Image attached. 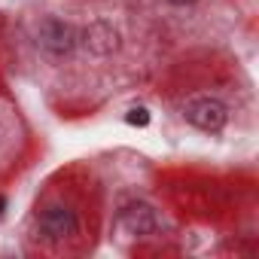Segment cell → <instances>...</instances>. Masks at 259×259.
Segmentation results:
<instances>
[{"label":"cell","instance_id":"obj_7","mask_svg":"<svg viewBox=\"0 0 259 259\" xmlns=\"http://www.w3.org/2000/svg\"><path fill=\"white\" fill-rule=\"evenodd\" d=\"M168 4H174V7H189V4H195V0H168Z\"/></svg>","mask_w":259,"mask_h":259},{"label":"cell","instance_id":"obj_2","mask_svg":"<svg viewBox=\"0 0 259 259\" xmlns=\"http://www.w3.org/2000/svg\"><path fill=\"white\" fill-rule=\"evenodd\" d=\"M183 116H186L189 125L198 128V132H210V135L223 132L226 122H229V110H226V104L217 101V98H192V101L186 104Z\"/></svg>","mask_w":259,"mask_h":259},{"label":"cell","instance_id":"obj_4","mask_svg":"<svg viewBox=\"0 0 259 259\" xmlns=\"http://www.w3.org/2000/svg\"><path fill=\"white\" fill-rule=\"evenodd\" d=\"M76 229H79V220H76V213H73L70 207H64V204H52V207H46V210L40 213V232H43L49 241H64V238L76 235Z\"/></svg>","mask_w":259,"mask_h":259},{"label":"cell","instance_id":"obj_3","mask_svg":"<svg viewBox=\"0 0 259 259\" xmlns=\"http://www.w3.org/2000/svg\"><path fill=\"white\" fill-rule=\"evenodd\" d=\"M116 226L125 232V235H153L159 229V220H156V210L144 201H135V204H125L116 217Z\"/></svg>","mask_w":259,"mask_h":259},{"label":"cell","instance_id":"obj_6","mask_svg":"<svg viewBox=\"0 0 259 259\" xmlns=\"http://www.w3.org/2000/svg\"><path fill=\"white\" fill-rule=\"evenodd\" d=\"M125 122H128V125H138V128H144V125H150V110H147V107H135V110H128Z\"/></svg>","mask_w":259,"mask_h":259},{"label":"cell","instance_id":"obj_1","mask_svg":"<svg viewBox=\"0 0 259 259\" xmlns=\"http://www.w3.org/2000/svg\"><path fill=\"white\" fill-rule=\"evenodd\" d=\"M79 43V31L64 22V19H55V16H46L40 25H37V46L52 55V58H64L76 49Z\"/></svg>","mask_w":259,"mask_h":259},{"label":"cell","instance_id":"obj_5","mask_svg":"<svg viewBox=\"0 0 259 259\" xmlns=\"http://www.w3.org/2000/svg\"><path fill=\"white\" fill-rule=\"evenodd\" d=\"M79 40H82V46H85L92 55H98V58L113 55V52L119 49V31H116L110 22H92V25H85V28L79 31Z\"/></svg>","mask_w":259,"mask_h":259},{"label":"cell","instance_id":"obj_8","mask_svg":"<svg viewBox=\"0 0 259 259\" xmlns=\"http://www.w3.org/2000/svg\"><path fill=\"white\" fill-rule=\"evenodd\" d=\"M4 207H7V198H4V195H0V213H4Z\"/></svg>","mask_w":259,"mask_h":259}]
</instances>
